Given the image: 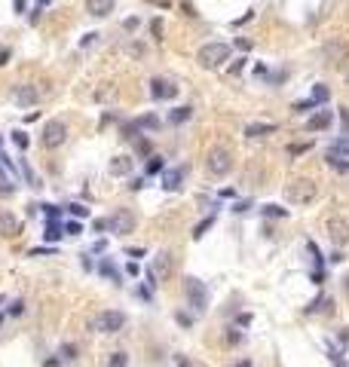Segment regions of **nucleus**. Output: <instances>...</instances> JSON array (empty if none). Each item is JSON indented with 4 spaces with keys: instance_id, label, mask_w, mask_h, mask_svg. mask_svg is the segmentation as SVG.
I'll return each instance as SVG.
<instances>
[{
    "instance_id": "nucleus-53",
    "label": "nucleus",
    "mask_w": 349,
    "mask_h": 367,
    "mask_svg": "<svg viewBox=\"0 0 349 367\" xmlns=\"http://www.w3.org/2000/svg\"><path fill=\"white\" fill-rule=\"evenodd\" d=\"M16 10H19V13H25V0H16Z\"/></svg>"
},
{
    "instance_id": "nucleus-6",
    "label": "nucleus",
    "mask_w": 349,
    "mask_h": 367,
    "mask_svg": "<svg viewBox=\"0 0 349 367\" xmlns=\"http://www.w3.org/2000/svg\"><path fill=\"white\" fill-rule=\"evenodd\" d=\"M104 224H107V230H110L113 236H129V233L135 230V214H132L129 208H116V211L104 220Z\"/></svg>"
},
{
    "instance_id": "nucleus-29",
    "label": "nucleus",
    "mask_w": 349,
    "mask_h": 367,
    "mask_svg": "<svg viewBox=\"0 0 349 367\" xmlns=\"http://www.w3.org/2000/svg\"><path fill=\"white\" fill-rule=\"evenodd\" d=\"M22 174H25V180H28V184H31V187H40V180H37V174H34V171H31V165H28V162H25V159H22Z\"/></svg>"
},
{
    "instance_id": "nucleus-42",
    "label": "nucleus",
    "mask_w": 349,
    "mask_h": 367,
    "mask_svg": "<svg viewBox=\"0 0 349 367\" xmlns=\"http://www.w3.org/2000/svg\"><path fill=\"white\" fill-rule=\"evenodd\" d=\"M242 67H245V58H236L230 64V73H242Z\"/></svg>"
},
{
    "instance_id": "nucleus-43",
    "label": "nucleus",
    "mask_w": 349,
    "mask_h": 367,
    "mask_svg": "<svg viewBox=\"0 0 349 367\" xmlns=\"http://www.w3.org/2000/svg\"><path fill=\"white\" fill-rule=\"evenodd\" d=\"M236 46H239L242 52H248V49H251V40H245V37H236Z\"/></svg>"
},
{
    "instance_id": "nucleus-52",
    "label": "nucleus",
    "mask_w": 349,
    "mask_h": 367,
    "mask_svg": "<svg viewBox=\"0 0 349 367\" xmlns=\"http://www.w3.org/2000/svg\"><path fill=\"white\" fill-rule=\"evenodd\" d=\"M150 4H157V7H163V10H166V7H169V0H150Z\"/></svg>"
},
{
    "instance_id": "nucleus-50",
    "label": "nucleus",
    "mask_w": 349,
    "mask_h": 367,
    "mask_svg": "<svg viewBox=\"0 0 349 367\" xmlns=\"http://www.w3.org/2000/svg\"><path fill=\"white\" fill-rule=\"evenodd\" d=\"M40 16H43V10H40V7H37V10H34V13H31V22H34V25H37V22H40Z\"/></svg>"
},
{
    "instance_id": "nucleus-16",
    "label": "nucleus",
    "mask_w": 349,
    "mask_h": 367,
    "mask_svg": "<svg viewBox=\"0 0 349 367\" xmlns=\"http://www.w3.org/2000/svg\"><path fill=\"white\" fill-rule=\"evenodd\" d=\"M245 135L248 138H266V135H276V126L273 123H251L245 129Z\"/></svg>"
},
{
    "instance_id": "nucleus-39",
    "label": "nucleus",
    "mask_w": 349,
    "mask_h": 367,
    "mask_svg": "<svg viewBox=\"0 0 349 367\" xmlns=\"http://www.w3.org/2000/svg\"><path fill=\"white\" fill-rule=\"evenodd\" d=\"M181 13H184V16H190V19H196V10H193L190 0H184V4H181Z\"/></svg>"
},
{
    "instance_id": "nucleus-32",
    "label": "nucleus",
    "mask_w": 349,
    "mask_h": 367,
    "mask_svg": "<svg viewBox=\"0 0 349 367\" xmlns=\"http://www.w3.org/2000/svg\"><path fill=\"white\" fill-rule=\"evenodd\" d=\"M67 208H71L74 217H89V208H86V205H77V202H74V205H67Z\"/></svg>"
},
{
    "instance_id": "nucleus-44",
    "label": "nucleus",
    "mask_w": 349,
    "mask_h": 367,
    "mask_svg": "<svg viewBox=\"0 0 349 367\" xmlns=\"http://www.w3.org/2000/svg\"><path fill=\"white\" fill-rule=\"evenodd\" d=\"M309 147H313L309 141L306 144H291V153H303V150H309Z\"/></svg>"
},
{
    "instance_id": "nucleus-37",
    "label": "nucleus",
    "mask_w": 349,
    "mask_h": 367,
    "mask_svg": "<svg viewBox=\"0 0 349 367\" xmlns=\"http://www.w3.org/2000/svg\"><path fill=\"white\" fill-rule=\"evenodd\" d=\"M40 208L46 211V217H49V220H58V217H61V211H58L55 205H40Z\"/></svg>"
},
{
    "instance_id": "nucleus-47",
    "label": "nucleus",
    "mask_w": 349,
    "mask_h": 367,
    "mask_svg": "<svg viewBox=\"0 0 349 367\" xmlns=\"http://www.w3.org/2000/svg\"><path fill=\"white\" fill-rule=\"evenodd\" d=\"M248 208H251L248 202H236V205H233V211H236V214H242V211H248Z\"/></svg>"
},
{
    "instance_id": "nucleus-15",
    "label": "nucleus",
    "mask_w": 349,
    "mask_h": 367,
    "mask_svg": "<svg viewBox=\"0 0 349 367\" xmlns=\"http://www.w3.org/2000/svg\"><path fill=\"white\" fill-rule=\"evenodd\" d=\"M86 13L95 19H104L113 13V0H86Z\"/></svg>"
},
{
    "instance_id": "nucleus-40",
    "label": "nucleus",
    "mask_w": 349,
    "mask_h": 367,
    "mask_svg": "<svg viewBox=\"0 0 349 367\" xmlns=\"http://www.w3.org/2000/svg\"><path fill=\"white\" fill-rule=\"evenodd\" d=\"M150 31H153V37H163V22L153 19V22H150Z\"/></svg>"
},
{
    "instance_id": "nucleus-51",
    "label": "nucleus",
    "mask_w": 349,
    "mask_h": 367,
    "mask_svg": "<svg viewBox=\"0 0 349 367\" xmlns=\"http://www.w3.org/2000/svg\"><path fill=\"white\" fill-rule=\"evenodd\" d=\"M141 187H144V180H141V177H135V180L129 184V190H141Z\"/></svg>"
},
{
    "instance_id": "nucleus-14",
    "label": "nucleus",
    "mask_w": 349,
    "mask_h": 367,
    "mask_svg": "<svg viewBox=\"0 0 349 367\" xmlns=\"http://www.w3.org/2000/svg\"><path fill=\"white\" fill-rule=\"evenodd\" d=\"M132 168H135V159H132V156H113L110 165H107V171H110L113 177H123V174H129Z\"/></svg>"
},
{
    "instance_id": "nucleus-46",
    "label": "nucleus",
    "mask_w": 349,
    "mask_h": 367,
    "mask_svg": "<svg viewBox=\"0 0 349 367\" xmlns=\"http://www.w3.org/2000/svg\"><path fill=\"white\" fill-rule=\"evenodd\" d=\"M95 37H98V34H86L83 40H80V46H83V49H86V46H92V43H95Z\"/></svg>"
},
{
    "instance_id": "nucleus-18",
    "label": "nucleus",
    "mask_w": 349,
    "mask_h": 367,
    "mask_svg": "<svg viewBox=\"0 0 349 367\" xmlns=\"http://www.w3.org/2000/svg\"><path fill=\"white\" fill-rule=\"evenodd\" d=\"M181 177H184V171H181V168L163 171V187H166V190H178V187H181Z\"/></svg>"
},
{
    "instance_id": "nucleus-9",
    "label": "nucleus",
    "mask_w": 349,
    "mask_h": 367,
    "mask_svg": "<svg viewBox=\"0 0 349 367\" xmlns=\"http://www.w3.org/2000/svg\"><path fill=\"white\" fill-rule=\"evenodd\" d=\"M328 239L334 245H349V220L346 217H331L328 220Z\"/></svg>"
},
{
    "instance_id": "nucleus-10",
    "label": "nucleus",
    "mask_w": 349,
    "mask_h": 367,
    "mask_svg": "<svg viewBox=\"0 0 349 367\" xmlns=\"http://www.w3.org/2000/svg\"><path fill=\"white\" fill-rule=\"evenodd\" d=\"M13 101H16L19 107H34L37 101H40V92H37L34 83H22V86L13 89Z\"/></svg>"
},
{
    "instance_id": "nucleus-25",
    "label": "nucleus",
    "mask_w": 349,
    "mask_h": 367,
    "mask_svg": "<svg viewBox=\"0 0 349 367\" xmlns=\"http://www.w3.org/2000/svg\"><path fill=\"white\" fill-rule=\"evenodd\" d=\"M328 98H331V89H328V86H322V83H319V86H316V89H313V101H316V104H325V101H328Z\"/></svg>"
},
{
    "instance_id": "nucleus-34",
    "label": "nucleus",
    "mask_w": 349,
    "mask_h": 367,
    "mask_svg": "<svg viewBox=\"0 0 349 367\" xmlns=\"http://www.w3.org/2000/svg\"><path fill=\"white\" fill-rule=\"evenodd\" d=\"M7 312H10V315H22V312H25V303H22V300H13V303L7 306Z\"/></svg>"
},
{
    "instance_id": "nucleus-13",
    "label": "nucleus",
    "mask_w": 349,
    "mask_h": 367,
    "mask_svg": "<svg viewBox=\"0 0 349 367\" xmlns=\"http://www.w3.org/2000/svg\"><path fill=\"white\" fill-rule=\"evenodd\" d=\"M331 120H334L331 110H319V114L306 120V132H325V129H331Z\"/></svg>"
},
{
    "instance_id": "nucleus-35",
    "label": "nucleus",
    "mask_w": 349,
    "mask_h": 367,
    "mask_svg": "<svg viewBox=\"0 0 349 367\" xmlns=\"http://www.w3.org/2000/svg\"><path fill=\"white\" fill-rule=\"evenodd\" d=\"M135 150H138V156H147V153H150V141L138 138V144H135Z\"/></svg>"
},
{
    "instance_id": "nucleus-26",
    "label": "nucleus",
    "mask_w": 349,
    "mask_h": 367,
    "mask_svg": "<svg viewBox=\"0 0 349 367\" xmlns=\"http://www.w3.org/2000/svg\"><path fill=\"white\" fill-rule=\"evenodd\" d=\"M135 129H160V120L157 117H138L135 120Z\"/></svg>"
},
{
    "instance_id": "nucleus-12",
    "label": "nucleus",
    "mask_w": 349,
    "mask_h": 367,
    "mask_svg": "<svg viewBox=\"0 0 349 367\" xmlns=\"http://www.w3.org/2000/svg\"><path fill=\"white\" fill-rule=\"evenodd\" d=\"M150 95L157 98V101H166V98H175L178 95V86L169 83V80H153L150 83Z\"/></svg>"
},
{
    "instance_id": "nucleus-27",
    "label": "nucleus",
    "mask_w": 349,
    "mask_h": 367,
    "mask_svg": "<svg viewBox=\"0 0 349 367\" xmlns=\"http://www.w3.org/2000/svg\"><path fill=\"white\" fill-rule=\"evenodd\" d=\"M328 165H334L337 171H349V162H346V156H334V153H328Z\"/></svg>"
},
{
    "instance_id": "nucleus-4",
    "label": "nucleus",
    "mask_w": 349,
    "mask_h": 367,
    "mask_svg": "<svg viewBox=\"0 0 349 367\" xmlns=\"http://www.w3.org/2000/svg\"><path fill=\"white\" fill-rule=\"evenodd\" d=\"M285 196L297 205H306V202H313L316 199V180H309V177H294L288 187H285Z\"/></svg>"
},
{
    "instance_id": "nucleus-54",
    "label": "nucleus",
    "mask_w": 349,
    "mask_h": 367,
    "mask_svg": "<svg viewBox=\"0 0 349 367\" xmlns=\"http://www.w3.org/2000/svg\"><path fill=\"white\" fill-rule=\"evenodd\" d=\"M178 367H193V364H190L187 358H181V361H178Z\"/></svg>"
},
{
    "instance_id": "nucleus-5",
    "label": "nucleus",
    "mask_w": 349,
    "mask_h": 367,
    "mask_svg": "<svg viewBox=\"0 0 349 367\" xmlns=\"http://www.w3.org/2000/svg\"><path fill=\"white\" fill-rule=\"evenodd\" d=\"M67 141V126L61 120H49L40 132V144L46 147V150H58V147Z\"/></svg>"
},
{
    "instance_id": "nucleus-2",
    "label": "nucleus",
    "mask_w": 349,
    "mask_h": 367,
    "mask_svg": "<svg viewBox=\"0 0 349 367\" xmlns=\"http://www.w3.org/2000/svg\"><path fill=\"white\" fill-rule=\"evenodd\" d=\"M205 168H208L212 177L230 174V168H233V150H227V147H212L208 156H205Z\"/></svg>"
},
{
    "instance_id": "nucleus-3",
    "label": "nucleus",
    "mask_w": 349,
    "mask_h": 367,
    "mask_svg": "<svg viewBox=\"0 0 349 367\" xmlns=\"http://www.w3.org/2000/svg\"><path fill=\"white\" fill-rule=\"evenodd\" d=\"M184 297H187V303L196 309V312L208 309V288H205L199 279H193V276L184 279Z\"/></svg>"
},
{
    "instance_id": "nucleus-24",
    "label": "nucleus",
    "mask_w": 349,
    "mask_h": 367,
    "mask_svg": "<svg viewBox=\"0 0 349 367\" xmlns=\"http://www.w3.org/2000/svg\"><path fill=\"white\" fill-rule=\"evenodd\" d=\"M160 171H166L163 156H150V159H147V174H160Z\"/></svg>"
},
{
    "instance_id": "nucleus-21",
    "label": "nucleus",
    "mask_w": 349,
    "mask_h": 367,
    "mask_svg": "<svg viewBox=\"0 0 349 367\" xmlns=\"http://www.w3.org/2000/svg\"><path fill=\"white\" fill-rule=\"evenodd\" d=\"M328 153H334V156H349V138H340V141H334V144L328 147Z\"/></svg>"
},
{
    "instance_id": "nucleus-36",
    "label": "nucleus",
    "mask_w": 349,
    "mask_h": 367,
    "mask_svg": "<svg viewBox=\"0 0 349 367\" xmlns=\"http://www.w3.org/2000/svg\"><path fill=\"white\" fill-rule=\"evenodd\" d=\"M13 141H16V144H19V147H22V150H25V147H28V144H31V141H28V135H25V132H13Z\"/></svg>"
},
{
    "instance_id": "nucleus-28",
    "label": "nucleus",
    "mask_w": 349,
    "mask_h": 367,
    "mask_svg": "<svg viewBox=\"0 0 349 367\" xmlns=\"http://www.w3.org/2000/svg\"><path fill=\"white\" fill-rule=\"evenodd\" d=\"M263 214L266 217H288V208H282V205H263Z\"/></svg>"
},
{
    "instance_id": "nucleus-30",
    "label": "nucleus",
    "mask_w": 349,
    "mask_h": 367,
    "mask_svg": "<svg viewBox=\"0 0 349 367\" xmlns=\"http://www.w3.org/2000/svg\"><path fill=\"white\" fill-rule=\"evenodd\" d=\"M313 107H316V101H313V98H309V101H297V104H294V110H297V114H309Z\"/></svg>"
},
{
    "instance_id": "nucleus-33",
    "label": "nucleus",
    "mask_w": 349,
    "mask_h": 367,
    "mask_svg": "<svg viewBox=\"0 0 349 367\" xmlns=\"http://www.w3.org/2000/svg\"><path fill=\"white\" fill-rule=\"evenodd\" d=\"M64 230H67V236H80V220H67V224H64Z\"/></svg>"
},
{
    "instance_id": "nucleus-17",
    "label": "nucleus",
    "mask_w": 349,
    "mask_h": 367,
    "mask_svg": "<svg viewBox=\"0 0 349 367\" xmlns=\"http://www.w3.org/2000/svg\"><path fill=\"white\" fill-rule=\"evenodd\" d=\"M346 52H349V46H346V43H328V46H325V58H328V61H334V64H337V61H343V58H346Z\"/></svg>"
},
{
    "instance_id": "nucleus-20",
    "label": "nucleus",
    "mask_w": 349,
    "mask_h": 367,
    "mask_svg": "<svg viewBox=\"0 0 349 367\" xmlns=\"http://www.w3.org/2000/svg\"><path fill=\"white\" fill-rule=\"evenodd\" d=\"M98 272H101L104 279H113L116 285H120V269H116V266H113V260H107V257L98 263Z\"/></svg>"
},
{
    "instance_id": "nucleus-56",
    "label": "nucleus",
    "mask_w": 349,
    "mask_h": 367,
    "mask_svg": "<svg viewBox=\"0 0 349 367\" xmlns=\"http://www.w3.org/2000/svg\"><path fill=\"white\" fill-rule=\"evenodd\" d=\"M236 367H251V361H239V364H236Z\"/></svg>"
},
{
    "instance_id": "nucleus-19",
    "label": "nucleus",
    "mask_w": 349,
    "mask_h": 367,
    "mask_svg": "<svg viewBox=\"0 0 349 367\" xmlns=\"http://www.w3.org/2000/svg\"><path fill=\"white\" fill-rule=\"evenodd\" d=\"M331 306H334V300L328 297V294H319V297H316L313 303H309V306H306V312H309V315H313V312H325V309H331Z\"/></svg>"
},
{
    "instance_id": "nucleus-22",
    "label": "nucleus",
    "mask_w": 349,
    "mask_h": 367,
    "mask_svg": "<svg viewBox=\"0 0 349 367\" xmlns=\"http://www.w3.org/2000/svg\"><path fill=\"white\" fill-rule=\"evenodd\" d=\"M190 114H193L190 107H175L172 114H169V120H172V123L178 126V123H187V120H190Z\"/></svg>"
},
{
    "instance_id": "nucleus-49",
    "label": "nucleus",
    "mask_w": 349,
    "mask_h": 367,
    "mask_svg": "<svg viewBox=\"0 0 349 367\" xmlns=\"http://www.w3.org/2000/svg\"><path fill=\"white\" fill-rule=\"evenodd\" d=\"M10 61V49H0V67H4Z\"/></svg>"
},
{
    "instance_id": "nucleus-38",
    "label": "nucleus",
    "mask_w": 349,
    "mask_h": 367,
    "mask_svg": "<svg viewBox=\"0 0 349 367\" xmlns=\"http://www.w3.org/2000/svg\"><path fill=\"white\" fill-rule=\"evenodd\" d=\"M126 361H129V358H126L123 352H116V355L110 358V367H126Z\"/></svg>"
},
{
    "instance_id": "nucleus-57",
    "label": "nucleus",
    "mask_w": 349,
    "mask_h": 367,
    "mask_svg": "<svg viewBox=\"0 0 349 367\" xmlns=\"http://www.w3.org/2000/svg\"><path fill=\"white\" fill-rule=\"evenodd\" d=\"M346 291H349V276H346Z\"/></svg>"
},
{
    "instance_id": "nucleus-45",
    "label": "nucleus",
    "mask_w": 349,
    "mask_h": 367,
    "mask_svg": "<svg viewBox=\"0 0 349 367\" xmlns=\"http://www.w3.org/2000/svg\"><path fill=\"white\" fill-rule=\"evenodd\" d=\"M251 19H254V10H248V13H245L242 19H236V22H233V25H236V28H239V25H245V22H251Z\"/></svg>"
},
{
    "instance_id": "nucleus-55",
    "label": "nucleus",
    "mask_w": 349,
    "mask_h": 367,
    "mask_svg": "<svg viewBox=\"0 0 349 367\" xmlns=\"http://www.w3.org/2000/svg\"><path fill=\"white\" fill-rule=\"evenodd\" d=\"M46 4H52V0H37V7H46Z\"/></svg>"
},
{
    "instance_id": "nucleus-1",
    "label": "nucleus",
    "mask_w": 349,
    "mask_h": 367,
    "mask_svg": "<svg viewBox=\"0 0 349 367\" xmlns=\"http://www.w3.org/2000/svg\"><path fill=\"white\" fill-rule=\"evenodd\" d=\"M230 46L227 43H205L199 52H196V61H199V67H205V70H215V67H221L224 61H230Z\"/></svg>"
},
{
    "instance_id": "nucleus-11",
    "label": "nucleus",
    "mask_w": 349,
    "mask_h": 367,
    "mask_svg": "<svg viewBox=\"0 0 349 367\" xmlns=\"http://www.w3.org/2000/svg\"><path fill=\"white\" fill-rule=\"evenodd\" d=\"M19 233H22V220H19L13 211L0 208V236H4V239H13V236H19Z\"/></svg>"
},
{
    "instance_id": "nucleus-23",
    "label": "nucleus",
    "mask_w": 349,
    "mask_h": 367,
    "mask_svg": "<svg viewBox=\"0 0 349 367\" xmlns=\"http://www.w3.org/2000/svg\"><path fill=\"white\" fill-rule=\"evenodd\" d=\"M46 242H55V239H61V224H58V220H49V224H46Z\"/></svg>"
},
{
    "instance_id": "nucleus-41",
    "label": "nucleus",
    "mask_w": 349,
    "mask_h": 367,
    "mask_svg": "<svg viewBox=\"0 0 349 367\" xmlns=\"http://www.w3.org/2000/svg\"><path fill=\"white\" fill-rule=\"evenodd\" d=\"M138 25H141V19H138V16H132V19H126V22H123V28H126V31H135Z\"/></svg>"
},
{
    "instance_id": "nucleus-8",
    "label": "nucleus",
    "mask_w": 349,
    "mask_h": 367,
    "mask_svg": "<svg viewBox=\"0 0 349 367\" xmlns=\"http://www.w3.org/2000/svg\"><path fill=\"white\" fill-rule=\"evenodd\" d=\"M169 276H172V254H169V251H160L157 257H153V266H150L147 279H150V285H160V282H166Z\"/></svg>"
},
{
    "instance_id": "nucleus-7",
    "label": "nucleus",
    "mask_w": 349,
    "mask_h": 367,
    "mask_svg": "<svg viewBox=\"0 0 349 367\" xmlns=\"http://www.w3.org/2000/svg\"><path fill=\"white\" fill-rule=\"evenodd\" d=\"M126 324V315L123 312H116V309H107V312H98L92 327L98 330V334H116V330H123Z\"/></svg>"
},
{
    "instance_id": "nucleus-48",
    "label": "nucleus",
    "mask_w": 349,
    "mask_h": 367,
    "mask_svg": "<svg viewBox=\"0 0 349 367\" xmlns=\"http://www.w3.org/2000/svg\"><path fill=\"white\" fill-rule=\"evenodd\" d=\"M126 272H129V276H138V272H141V269H138V263H135V260H132V263H129V266H126Z\"/></svg>"
},
{
    "instance_id": "nucleus-31",
    "label": "nucleus",
    "mask_w": 349,
    "mask_h": 367,
    "mask_svg": "<svg viewBox=\"0 0 349 367\" xmlns=\"http://www.w3.org/2000/svg\"><path fill=\"white\" fill-rule=\"evenodd\" d=\"M212 224H215V217H208V220H202V224H199L196 230H193V239H202V233H205V230H208Z\"/></svg>"
}]
</instances>
